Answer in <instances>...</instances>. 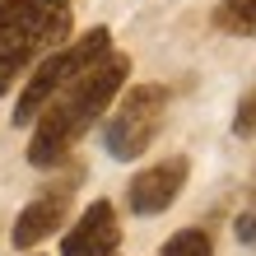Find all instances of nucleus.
Segmentation results:
<instances>
[{
	"instance_id": "obj_1",
	"label": "nucleus",
	"mask_w": 256,
	"mask_h": 256,
	"mask_svg": "<svg viewBox=\"0 0 256 256\" xmlns=\"http://www.w3.org/2000/svg\"><path fill=\"white\" fill-rule=\"evenodd\" d=\"M130 80V56L126 52H102L94 66H84L74 80L56 94L33 122V140H28V163L33 168H61L70 149L84 140L94 122L116 102V94Z\"/></svg>"
},
{
	"instance_id": "obj_2",
	"label": "nucleus",
	"mask_w": 256,
	"mask_h": 256,
	"mask_svg": "<svg viewBox=\"0 0 256 256\" xmlns=\"http://www.w3.org/2000/svg\"><path fill=\"white\" fill-rule=\"evenodd\" d=\"M74 28V0H0V98Z\"/></svg>"
},
{
	"instance_id": "obj_3",
	"label": "nucleus",
	"mask_w": 256,
	"mask_h": 256,
	"mask_svg": "<svg viewBox=\"0 0 256 256\" xmlns=\"http://www.w3.org/2000/svg\"><path fill=\"white\" fill-rule=\"evenodd\" d=\"M108 47H112V33H108V28H88L84 38H66L56 52H47L33 70L24 74L19 102H14V126H33L38 112L47 108V102L61 94V88H66L84 66H94Z\"/></svg>"
},
{
	"instance_id": "obj_4",
	"label": "nucleus",
	"mask_w": 256,
	"mask_h": 256,
	"mask_svg": "<svg viewBox=\"0 0 256 256\" xmlns=\"http://www.w3.org/2000/svg\"><path fill=\"white\" fill-rule=\"evenodd\" d=\"M168 102L172 94L163 84H130L116 94V108H108V122H102V149L116 163L140 158L149 144L158 140L163 122H168Z\"/></svg>"
},
{
	"instance_id": "obj_5",
	"label": "nucleus",
	"mask_w": 256,
	"mask_h": 256,
	"mask_svg": "<svg viewBox=\"0 0 256 256\" xmlns=\"http://www.w3.org/2000/svg\"><path fill=\"white\" fill-rule=\"evenodd\" d=\"M186 172H191V163L182 154H172V158H158V163H149V168H140L130 177V186H126V210L130 214H163L177 196H182L186 186Z\"/></svg>"
},
{
	"instance_id": "obj_6",
	"label": "nucleus",
	"mask_w": 256,
	"mask_h": 256,
	"mask_svg": "<svg viewBox=\"0 0 256 256\" xmlns=\"http://www.w3.org/2000/svg\"><path fill=\"white\" fill-rule=\"evenodd\" d=\"M74 182H80V172H66L61 182L42 186L38 200H28V205L19 210V219H14V233H10V242L19 247V252L38 247L42 238H52V233L66 224V214H70V196H74Z\"/></svg>"
},
{
	"instance_id": "obj_7",
	"label": "nucleus",
	"mask_w": 256,
	"mask_h": 256,
	"mask_svg": "<svg viewBox=\"0 0 256 256\" xmlns=\"http://www.w3.org/2000/svg\"><path fill=\"white\" fill-rule=\"evenodd\" d=\"M61 256H122V224L112 200H94L61 238Z\"/></svg>"
},
{
	"instance_id": "obj_8",
	"label": "nucleus",
	"mask_w": 256,
	"mask_h": 256,
	"mask_svg": "<svg viewBox=\"0 0 256 256\" xmlns=\"http://www.w3.org/2000/svg\"><path fill=\"white\" fill-rule=\"evenodd\" d=\"M210 24L228 38H256V0H219Z\"/></svg>"
},
{
	"instance_id": "obj_9",
	"label": "nucleus",
	"mask_w": 256,
	"mask_h": 256,
	"mask_svg": "<svg viewBox=\"0 0 256 256\" xmlns=\"http://www.w3.org/2000/svg\"><path fill=\"white\" fill-rule=\"evenodd\" d=\"M158 256H214V238L205 228H177L168 242L158 247Z\"/></svg>"
},
{
	"instance_id": "obj_10",
	"label": "nucleus",
	"mask_w": 256,
	"mask_h": 256,
	"mask_svg": "<svg viewBox=\"0 0 256 256\" xmlns=\"http://www.w3.org/2000/svg\"><path fill=\"white\" fill-rule=\"evenodd\" d=\"M233 238L242 247H256V177H252L247 200H242V210H238V219H233Z\"/></svg>"
},
{
	"instance_id": "obj_11",
	"label": "nucleus",
	"mask_w": 256,
	"mask_h": 256,
	"mask_svg": "<svg viewBox=\"0 0 256 256\" xmlns=\"http://www.w3.org/2000/svg\"><path fill=\"white\" fill-rule=\"evenodd\" d=\"M233 130L242 135V140H256V88L238 102V116H233Z\"/></svg>"
},
{
	"instance_id": "obj_12",
	"label": "nucleus",
	"mask_w": 256,
	"mask_h": 256,
	"mask_svg": "<svg viewBox=\"0 0 256 256\" xmlns=\"http://www.w3.org/2000/svg\"><path fill=\"white\" fill-rule=\"evenodd\" d=\"M33 256H42V252H33Z\"/></svg>"
}]
</instances>
